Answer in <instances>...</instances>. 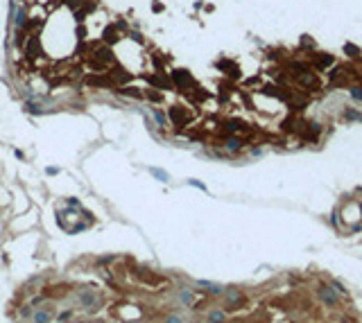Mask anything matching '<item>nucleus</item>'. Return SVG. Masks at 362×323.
I'll use <instances>...</instances> for the list:
<instances>
[{
    "label": "nucleus",
    "instance_id": "nucleus-1",
    "mask_svg": "<svg viewBox=\"0 0 362 323\" xmlns=\"http://www.w3.org/2000/svg\"><path fill=\"white\" fill-rule=\"evenodd\" d=\"M170 118L174 120L177 127H181V124H186V122L190 120V113L186 111L183 106H172V108H170Z\"/></svg>",
    "mask_w": 362,
    "mask_h": 323
},
{
    "label": "nucleus",
    "instance_id": "nucleus-2",
    "mask_svg": "<svg viewBox=\"0 0 362 323\" xmlns=\"http://www.w3.org/2000/svg\"><path fill=\"white\" fill-rule=\"evenodd\" d=\"M34 321L36 323H48V321H50V314H48V312H36V314H34Z\"/></svg>",
    "mask_w": 362,
    "mask_h": 323
}]
</instances>
